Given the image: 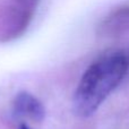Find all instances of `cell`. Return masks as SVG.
<instances>
[{"instance_id":"obj_1","label":"cell","mask_w":129,"mask_h":129,"mask_svg":"<svg viewBox=\"0 0 129 129\" xmlns=\"http://www.w3.org/2000/svg\"><path fill=\"white\" fill-rule=\"evenodd\" d=\"M129 69V58L122 52L109 54L88 67L74 95V111L89 117L123 79Z\"/></svg>"},{"instance_id":"obj_2","label":"cell","mask_w":129,"mask_h":129,"mask_svg":"<svg viewBox=\"0 0 129 129\" xmlns=\"http://www.w3.org/2000/svg\"><path fill=\"white\" fill-rule=\"evenodd\" d=\"M14 113L18 117L41 122L45 117L42 102L28 92H20L14 100Z\"/></svg>"},{"instance_id":"obj_3","label":"cell","mask_w":129,"mask_h":129,"mask_svg":"<svg viewBox=\"0 0 129 129\" xmlns=\"http://www.w3.org/2000/svg\"><path fill=\"white\" fill-rule=\"evenodd\" d=\"M19 129H31V128H29L27 125H25V123H23V125H20Z\"/></svg>"}]
</instances>
